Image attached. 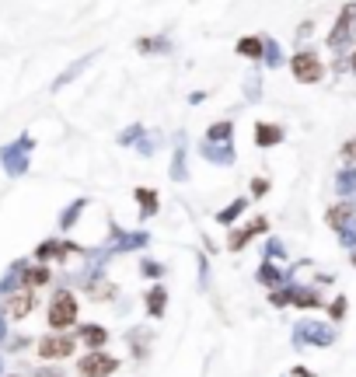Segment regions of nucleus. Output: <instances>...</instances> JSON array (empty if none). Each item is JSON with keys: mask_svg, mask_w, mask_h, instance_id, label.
I'll return each instance as SVG.
<instances>
[{"mask_svg": "<svg viewBox=\"0 0 356 377\" xmlns=\"http://www.w3.org/2000/svg\"><path fill=\"white\" fill-rule=\"evenodd\" d=\"M74 325H77V297H74V290H56L49 300V328L63 332Z\"/></svg>", "mask_w": 356, "mask_h": 377, "instance_id": "f257e3e1", "label": "nucleus"}, {"mask_svg": "<svg viewBox=\"0 0 356 377\" xmlns=\"http://www.w3.org/2000/svg\"><path fill=\"white\" fill-rule=\"evenodd\" d=\"M115 371H119V360L108 357L105 350H91L77 364V374L81 377H108V374H115Z\"/></svg>", "mask_w": 356, "mask_h": 377, "instance_id": "f03ea898", "label": "nucleus"}, {"mask_svg": "<svg viewBox=\"0 0 356 377\" xmlns=\"http://www.w3.org/2000/svg\"><path fill=\"white\" fill-rule=\"evenodd\" d=\"M28 147H32V136H21L14 147H4V151H0V161H4V168H7L11 179H21V175L28 172Z\"/></svg>", "mask_w": 356, "mask_h": 377, "instance_id": "7ed1b4c3", "label": "nucleus"}, {"mask_svg": "<svg viewBox=\"0 0 356 377\" xmlns=\"http://www.w3.org/2000/svg\"><path fill=\"white\" fill-rule=\"evenodd\" d=\"M336 332L329 325H318V321H300L293 328V343L297 346H332Z\"/></svg>", "mask_w": 356, "mask_h": 377, "instance_id": "20e7f679", "label": "nucleus"}, {"mask_svg": "<svg viewBox=\"0 0 356 377\" xmlns=\"http://www.w3.org/2000/svg\"><path fill=\"white\" fill-rule=\"evenodd\" d=\"M290 67H293V77H297L300 84H314V81H322V74H325V67H322V60H318L314 53H297V56L290 60Z\"/></svg>", "mask_w": 356, "mask_h": 377, "instance_id": "39448f33", "label": "nucleus"}, {"mask_svg": "<svg viewBox=\"0 0 356 377\" xmlns=\"http://www.w3.org/2000/svg\"><path fill=\"white\" fill-rule=\"evenodd\" d=\"M74 339L70 336H46V339H39V357L42 360H67V357H74Z\"/></svg>", "mask_w": 356, "mask_h": 377, "instance_id": "423d86ee", "label": "nucleus"}, {"mask_svg": "<svg viewBox=\"0 0 356 377\" xmlns=\"http://www.w3.org/2000/svg\"><path fill=\"white\" fill-rule=\"evenodd\" d=\"M266 227H269V220H266V217H255V220H252L248 227H241V231H234V234H231L227 248H231V252H241V248H245V245H248V241H252L255 234H262Z\"/></svg>", "mask_w": 356, "mask_h": 377, "instance_id": "0eeeda50", "label": "nucleus"}, {"mask_svg": "<svg viewBox=\"0 0 356 377\" xmlns=\"http://www.w3.org/2000/svg\"><path fill=\"white\" fill-rule=\"evenodd\" d=\"M147 241H151V238H147L144 231H115L108 252H133V248H144Z\"/></svg>", "mask_w": 356, "mask_h": 377, "instance_id": "6e6552de", "label": "nucleus"}, {"mask_svg": "<svg viewBox=\"0 0 356 377\" xmlns=\"http://www.w3.org/2000/svg\"><path fill=\"white\" fill-rule=\"evenodd\" d=\"M32 307H35V290H18V293L7 300V314H11L14 321L28 318V314H32Z\"/></svg>", "mask_w": 356, "mask_h": 377, "instance_id": "1a4fd4ad", "label": "nucleus"}, {"mask_svg": "<svg viewBox=\"0 0 356 377\" xmlns=\"http://www.w3.org/2000/svg\"><path fill=\"white\" fill-rule=\"evenodd\" d=\"M353 25H356V4H350V7H343V14H339V25L332 28L329 42H332V46H343V42H346V35L353 32Z\"/></svg>", "mask_w": 356, "mask_h": 377, "instance_id": "9d476101", "label": "nucleus"}, {"mask_svg": "<svg viewBox=\"0 0 356 377\" xmlns=\"http://www.w3.org/2000/svg\"><path fill=\"white\" fill-rule=\"evenodd\" d=\"M144 300H147V314H151V318H165V307H168V290H165L161 283H158V286H151Z\"/></svg>", "mask_w": 356, "mask_h": 377, "instance_id": "9b49d317", "label": "nucleus"}, {"mask_svg": "<svg viewBox=\"0 0 356 377\" xmlns=\"http://www.w3.org/2000/svg\"><path fill=\"white\" fill-rule=\"evenodd\" d=\"M353 217H356L353 206H350V203H339V206H332V210H329V217H325V220H329V227L346 231V227L353 224Z\"/></svg>", "mask_w": 356, "mask_h": 377, "instance_id": "f8f14e48", "label": "nucleus"}, {"mask_svg": "<svg viewBox=\"0 0 356 377\" xmlns=\"http://www.w3.org/2000/svg\"><path fill=\"white\" fill-rule=\"evenodd\" d=\"M81 343L88 346V350H101V346H108V332L101 328V325H81Z\"/></svg>", "mask_w": 356, "mask_h": 377, "instance_id": "ddd939ff", "label": "nucleus"}, {"mask_svg": "<svg viewBox=\"0 0 356 377\" xmlns=\"http://www.w3.org/2000/svg\"><path fill=\"white\" fill-rule=\"evenodd\" d=\"M70 252H67V245H60V241H42L39 248H35V259L39 262H49V259H56V262H63Z\"/></svg>", "mask_w": 356, "mask_h": 377, "instance_id": "4468645a", "label": "nucleus"}, {"mask_svg": "<svg viewBox=\"0 0 356 377\" xmlns=\"http://www.w3.org/2000/svg\"><path fill=\"white\" fill-rule=\"evenodd\" d=\"M279 140H283V129H279V126L259 122V129H255V143H259V147H272V143H279Z\"/></svg>", "mask_w": 356, "mask_h": 377, "instance_id": "2eb2a0df", "label": "nucleus"}, {"mask_svg": "<svg viewBox=\"0 0 356 377\" xmlns=\"http://www.w3.org/2000/svg\"><path fill=\"white\" fill-rule=\"evenodd\" d=\"M133 196H136V203H140L144 217H154V213H158V192H154V188H136Z\"/></svg>", "mask_w": 356, "mask_h": 377, "instance_id": "dca6fc26", "label": "nucleus"}, {"mask_svg": "<svg viewBox=\"0 0 356 377\" xmlns=\"http://www.w3.org/2000/svg\"><path fill=\"white\" fill-rule=\"evenodd\" d=\"M290 304H297V307H318V304H322V297H318L314 290H307V286H293Z\"/></svg>", "mask_w": 356, "mask_h": 377, "instance_id": "f3484780", "label": "nucleus"}, {"mask_svg": "<svg viewBox=\"0 0 356 377\" xmlns=\"http://www.w3.org/2000/svg\"><path fill=\"white\" fill-rule=\"evenodd\" d=\"M21 290V269H18V262L11 266V273L0 280V297H11V293H18Z\"/></svg>", "mask_w": 356, "mask_h": 377, "instance_id": "a211bd4d", "label": "nucleus"}, {"mask_svg": "<svg viewBox=\"0 0 356 377\" xmlns=\"http://www.w3.org/2000/svg\"><path fill=\"white\" fill-rule=\"evenodd\" d=\"M262 49H266V42H262L259 35H252V39H241V42H238V53H241V56H252V60H259V56H262Z\"/></svg>", "mask_w": 356, "mask_h": 377, "instance_id": "6ab92c4d", "label": "nucleus"}, {"mask_svg": "<svg viewBox=\"0 0 356 377\" xmlns=\"http://www.w3.org/2000/svg\"><path fill=\"white\" fill-rule=\"evenodd\" d=\"M245 206H248V199L241 196V199H234V203H231L227 210H220V213H217V220H220V224H234V220H238V217L245 213Z\"/></svg>", "mask_w": 356, "mask_h": 377, "instance_id": "aec40b11", "label": "nucleus"}, {"mask_svg": "<svg viewBox=\"0 0 356 377\" xmlns=\"http://www.w3.org/2000/svg\"><path fill=\"white\" fill-rule=\"evenodd\" d=\"M203 158L206 161H220V165H231L234 161V154H231V147H213V143H203Z\"/></svg>", "mask_w": 356, "mask_h": 377, "instance_id": "412c9836", "label": "nucleus"}, {"mask_svg": "<svg viewBox=\"0 0 356 377\" xmlns=\"http://www.w3.org/2000/svg\"><path fill=\"white\" fill-rule=\"evenodd\" d=\"M84 206H88V199H74V203H70V210L60 217V227H63V231H70V227L77 224V217H81V210H84Z\"/></svg>", "mask_w": 356, "mask_h": 377, "instance_id": "4be33fe9", "label": "nucleus"}, {"mask_svg": "<svg viewBox=\"0 0 356 377\" xmlns=\"http://www.w3.org/2000/svg\"><path fill=\"white\" fill-rule=\"evenodd\" d=\"M112 283L108 280H88V297L91 300H105V297H112Z\"/></svg>", "mask_w": 356, "mask_h": 377, "instance_id": "5701e85b", "label": "nucleus"}, {"mask_svg": "<svg viewBox=\"0 0 356 377\" xmlns=\"http://www.w3.org/2000/svg\"><path fill=\"white\" fill-rule=\"evenodd\" d=\"M259 283H266V286H272V290H276V286L283 283V273H279L272 262H262V269H259Z\"/></svg>", "mask_w": 356, "mask_h": 377, "instance_id": "b1692460", "label": "nucleus"}, {"mask_svg": "<svg viewBox=\"0 0 356 377\" xmlns=\"http://www.w3.org/2000/svg\"><path fill=\"white\" fill-rule=\"evenodd\" d=\"M172 179L175 182H185V147L175 151V161H172Z\"/></svg>", "mask_w": 356, "mask_h": 377, "instance_id": "393cba45", "label": "nucleus"}, {"mask_svg": "<svg viewBox=\"0 0 356 377\" xmlns=\"http://www.w3.org/2000/svg\"><path fill=\"white\" fill-rule=\"evenodd\" d=\"M231 136V122H217L213 129H210V143H217V140H227Z\"/></svg>", "mask_w": 356, "mask_h": 377, "instance_id": "a878e982", "label": "nucleus"}, {"mask_svg": "<svg viewBox=\"0 0 356 377\" xmlns=\"http://www.w3.org/2000/svg\"><path fill=\"white\" fill-rule=\"evenodd\" d=\"M91 60V56H88ZM88 60H81V63H74V67H70V70H67V74H63V77H60V81H56V88H63V84H67V81H70V77H77V74H81V70H84V63H88Z\"/></svg>", "mask_w": 356, "mask_h": 377, "instance_id": "bb28decb", "label": "nucleus"}, {"mask_svg": "<svg viewBox=\"0 0 356 377\" xmlns=\"http://www.w3.org/2000/svg\"><path fill=\"white\" fill-rule=\"evenodd\" d=\"M140 269H144V276H165V266H158V262H151V259H147Z\"/></svg>", "mask_w": 356, "mask_h": 377, "instance_id": "cd10ccee", "label": "nucleus"}, {"mask_svg": "<svg viewBox=\"0 0 356 377\" xmlns=\"http://www.w3.org/2000/svg\"><path fill=\"white\" fill-rule=\"evenodd\" d=\"M329 314H332V318H336V321H339V318H343V314H346V297H336V304H332V307H329Z\"/></svg>", "mask_w": 356, "mask_h": 377, "instance_id": "c85d7f7f", "label": "nucleus"}, {"mask_svg": "<svg viewBox=\"0 0 356 377\" xmlns=\"http://www.w3.org/2000/svg\"><path fill=\"white\" fill-rule=\"evenodd\" d=\"M136 136H144V129H140V126H129V129H126L119 140H122V143H129V140H136Z\"/></svg>", "mask_w": 356, "mask_h": 377, "instance_id": "c756f323", "label": "nucleus"}, {"mask_svg": "<svg viewBox=\"0 0 356 377\" xmlns=\"http://www.w3.org/2000/svg\"><path fill=\"white\" fill-rule=\"evenodd\" d=\"M343 158H346V161H356V140H350V143L343 147Z\"/></svg>", "mask_w": 356, "mask_h": 377, "instance_id": "7c9ffc66", "label": "nucleus"}, {"mask_svg": "<svg viewBox=\"0 0 356 377\" xmlns=\"http://www.w3.org/2000/svg\"><path fill=\"white\" fill-rule=\"evenodd\" d=\"M266 188H269V182H266V179H255V186H252V192H255V196H262Z\"/></svg>", "mask_w": 356, "mask_h": 377, "instance_id": "2f4dec72", "label": "nucleus"}, {"mask_svg": "<svg viewBox=\"0 0 356 377\" xmlns=\"http://www.w3.org/2000/svg\"><path fill=\"white\" fill-rule=\"evenodd\" d=\"M266 255H283V245H279V241H269Z\"/></svg>", "mask_w": 356, "mask_h": 377, "instance_id": "473e14b6", "label": "nucleus"}, {"mask_svg": "<svg viewBox=\"0 0 356 377\" xmlns=\"http://www.w3.org/2000/svg\"><path fill=\"white\" fill-rule=\"evenodd\" d=\"M290 374H293V377H318V374H311V371H307V367H293V371H290Z\"/></svg>", "mask_w": 356, "mask_h": 377, "instance_id": "72a5a7b5", "label": "nucleus"}, {"mask_svg": "<svg viewBox=\"0 0 356 377\" xmlns=\"http://www.w3.org/2000/svg\"><path fill=\"white\" fill-rule=\"evenodd\" d=\"M4 339H7V321H4V314H0V346H4Z\"/></svg>", "mask_w": 356, "mask_h": 377, "instance_id": "f704fd0d", "label": "nucleus"}, {"mask_svg": "<svg viewBox=\"0 0 356 377\" xmlns=\"http://www.w3.org/2000/svg\"><path fill=\"white\" fill-rule=\"evenodd\" d=\"M35 374H39V377H63L60 371H35Z\"/></svg>", "mask_w": 356, "mask_h": 377, "instance_id": "c9c22d12", "label": "nucleus"}, {"mask_svg": "<svg viewBox=\"0 0 356 377\" xmlns=\"http://www.w3.org/2000/svg\"><path fill=\"white\" fill-rule=\"evenodd\" d=\"M0 374H4V360H0Z\"/></svg>", "mask_w": 356, "mask_h": 377, "instance_id": "e433bc0d", "label": "nucleus"}, {"mask_svg": "<svg viewBox=\"0 0 356 377\" xmlns=\"http://www.w3.org/2000/svg\"><path fill=\"white\" fill-rule=\"evenodd\" d=\"M353 70H356V53H353Z\"/></svg>", "mask_w": 356, "mask_h": 377, "instance_id": "4c0bfd02", "label": "nucleus"}, {"mask_svg": "<svg viewBox=\"0 0 356 377\" xmlns=\"http://www.w3.org/2000/svg\"><path fill=\"white\" fill-rule=\"evenodd\" d=\"M7 377H18V374H7Z\"/></svg>", "mask_w": 356, "mask_h": 377, "instance_id": "58836bf2", "label": "nucleus"}, {"mask_svg": "<svg viewBox=\"0 0 356 377\" xmlns=\"http://www.w3.org/2000/svg\"><path fill=\"white\" fill-rule=\"evenodd\" d=\"M353 266H356V259H353Z\"/></svg>", "mask_w": 356, "mask_h": 377, "instance_id": "ea45409f", "label": "nucleus"}]
</instances>
